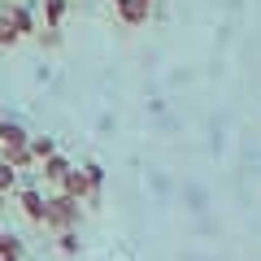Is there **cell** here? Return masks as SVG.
<instances>
[{
	"mask_svg": "<svg viewBox=\"0 0 261 261\" xmlns=\"http://www.w3.org/2000/svg\"><path fill=\"white\" fill-rule=\"evenodd\" d=\"M0 205H5V192H0Z\"/></svg>",
	"mask_w": 261,
	"mask_h": 261,
	"instance_id": "cell-15",
	"label": "cell"
},
{
	"mask_svg": "<svg viewBox=\"0 0 261 261\" xmlns=\"http://www.w3.org/2000/svg\"><path fill=\"white\" fill-rule=\"evenodd\" d=\"M44 226H53L57 235L61 231H74L79 226V200H70V196H48V205H44Z\"/></svg>",
	"mask_w": 261,
	"mask_h": 261,
	"instance_id": "cell-2",
	"label": "cell"
},
{
	"mask_svg": "<svg viewBox=\"0 0 261 261\" xmlns=\"http://www.w3.org/2000/svg\"><path fill=\"white\" fill-rule=\"evenodd\" d=\"M39 170H44V178H48V183H57V187H61V178L70 174V161H65L61 152H53L48 161H39Z\"/></svg>",
	"mask_w": 261,
	"mask_h": 261,
	"instance_id": "cell-7",
	"label": "cell"
},
{
	"mask_svg": "<svg viewBox=\"0 0 261 261\" xmlns=\"http://www.w3.org/2000/svg\"><path fill=\"white\" fill-rule=\"evenodd\" d=\"M0 261H22V240L18 235H0Z\"/></svg>",
	"mask_w": 261,
	"mask_h": 261,
	"instance_id": "cell-10",
	"label": "cell"
},
{
	"mask_svg": "<svg viewBox=\"0 0 261 261\" xmlns=\"http://www.w3.org/2000/svg\"><path fill=\"white\" fill-rule=\"evenodd\" d=\"M113 9H118V18L126 22V27H144L148 22V0H113Z\"/></svg>",
	"mask_w": 261,
	"mask_h": 261,
	"instance_id": "cell-4",
	"label": "cell"
},
{
	"mask_svg": "<svg viewBox=\"0 0 261 261\" xmlns=\"http://www.w3.org/2000/svg\"><path fill=\"white\" fill-rule=\"evenodd\" d=\"M18 205H22V214H27L31 222H39V226H44V205H48V196H44V192H35V187H27V192L18 196Z\"/></svg>",
	"mask_w": 261,
	"mask_h": 261,
	"instance_id": "cell-6",
	"label": "cell"
},
{
	"mask_svg": "<svg viewBox=\"0 0 261 261\" xmlns=\"http://www.w3.org/2000/svg\"><path fill=\"white\" fill-rule=\"evenodd\" d=\"M87 174V187H92V196H87V205H100V187H105V166H96V161H87L83 166Z\"/></svg>",
	"mask_w": 261,
	"mask_h": 261,
	"instance_id": "cell-9",
	"label": "cell"
},
{
	"mask_svg": "<svg viewBox=\"0 0 261 261\" xmlns=\"http://www.w3.org/2000/svg\"><path fill=\"white\" fill-rule=\"evenodd\" d=\"M0 18L9 22V31L13 35H35V13L27 9V5H18V0H13V5H5V9H0Z\"/></svg>",
	"mask_w": 261,
	"mask_h": 261,
	"instance_id": "cell-3",
	"label": "cell"
},
{
	"mask_svg": "<svg viewBox=\"0 0 261 261\" xmlns=\"http://www.w3.org/2000/svg\"><path fill=\"white\" fill-rule=\"evenodd\" d=\"M13 187H18V170L9 161H0V192H13Z\"/></svg>",
	"mask_w": 261,
	"mask_h": 261,
	"instance_id": "cell-12",
	"label": "cell"
},
{
	"mask_svg": "<svg viewBox=\"0 0 261 261\" xmlns=\"http://www.w3.org/2000/svg\"><path fill=\"white\" fill-rule=\"evenodd\" d=\"M27 126L22 122H0V161H9L13 170H22V166H31V152H27Z\"/></svg>",
	"mask_w": 261,
	"mask_h": 261,
	"instance_id": "cell-1",
	"label": "cell"
},
{
	"mask_svg": "<svg viewBox=\"0 0 261 261\" xmlns=\"http://www.w3.org/2000/svg\"><path fill=\"white\" fill-rule=\"evenodd\" d=\"M27 152H31V161H48L57 152V140L53 135H31L27 140Z\"/></svg>",
	"mask_w": 261,
	"mask_h": 261,
	"instance_id": "cell-8",
	"label": "cell"
},
{
	"mask_svg": "<svg viewBox=\"0 0 261 261\" xmlns=\"http://www.w3.org/2000/svg\"><path fill=\"white\" fill-rule=\"evenodd\" d=\"M61 18H65V0H44V22L48 27H61Z\"/></svg>",
	"mask_w": 261,
	"mask_h": 261,
	"instance_id": "cell-11",
	"label": "cell"
},
{
	"mask_svg": "<svg viewBox=\"0 0 261 261\" xmlns=\"http://www.w3.org/2000/svg\"><path fill=\"white\" fill-rule=\"evenodd\" d=\"M0 235H5V231H0Z\"/></svg>",
	"mask_w": 261,
	"mask_h": 261,
	"instance_id": "cell-17",
	"label": "cell"
},
{
	"mask_svg": "<svg viewBox=\"0 0 261 261\" xmlns=\"http://www.w3.org/2000/svg\"><path fill=\"white\" fill-rule=\"evenodd\" d=\"M13 44H18V35L9 31V22L0 18V48H13Z\"/></svg>",
	"mask_w": 261,
	"mask_h": 261,
	"instance_id": "cell-14",
	"label": "cell"
},
{
	"mask_svg": "<svg viewBox=\"0 0 261 261\" xmlns=\"http://www.w3.org/2000/svg\"><path fill=\"white\" fill-rule=\"evenodd\" d=\"M148 5H152V0H148Z\"/></svg>",
	"mask_w": 261,
	"mask_h": 261,
	"instance_id": "cell-16",
	"label": "cell"
},
{
	"mask_svg": "<svg viewBox=\"0 0 261 261\" xmlns=\"http://www.w3.org/2000/svg\"><path fill=\"white\" fill-rule=\"evenodd\" d=\"M61 196H70V200H87L92 196V187H87V174L79 166H70V174L61 178Z\"/></svg>",
	"mask_w": 261,
	"mask_h": 261,
	"instance_id": "cell-5",
	"label": "cell"
},
{
	"mask_svg": "<svg viewBox=\"0 0 261 261\" xmlns=\"http://www.w3.org/2000/svg\"><path fill=\"white\" fill-rule=\"evenodd\" d=\"M57 248L74 257V252H79V240H74V231H61V235H57Z\"/></svg>",
	"mask_w": 261,
	"mask_h": 261,
	"instance_id": "cell-13",
	"label": "cell"
}]
</instances>
